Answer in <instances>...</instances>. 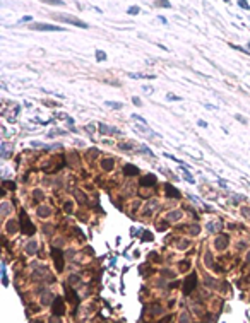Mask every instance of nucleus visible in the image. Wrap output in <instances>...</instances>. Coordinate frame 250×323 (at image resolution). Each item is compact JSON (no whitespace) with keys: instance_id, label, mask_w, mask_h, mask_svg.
<instances>
[{"instance_id":"nucleus-1","label":"nucleus","mask_w":250,"mask_h":323,"mask_svg":"<svg viewBox=\"0 0 250 323\" xmlns=\"http://www.w3.org/2000/svg\"><path fill=\"white\" fill-rule=\"evenodd\" d=\"M53 19H57V21H65L67 24L77 26V27H81V29H87V24H86V22H82L81 19H77V17H74V15H69V14H53Z\"/></svg>"},{"instance_id":"nucleus-2","label":"nucleus","mask_w":250,"mask_h":323,"mask_svg":"<svg viewBox=\"0 0 250 323\" xmlns=\"http://www.w3.org/2000/svg\"><path fill=\"white\" fill-rule=\"evenodd\" d=\"M21 227H22V233H26V234H33V233H34V227H33V224L27 221V215H26L24 210L21 212Z\"/></svg>"},{"instance_id":"nucleus-3","label":"nucleus","mask_w":250,"mask_h":323,"mask_svg":"<svg viewBox=\"0 0 250 323\" xmlns=\"http://www.w3.org/2000/svg\"><path fill=\"white\" fill-rule=\"evenodd\" d=\"M31 29H34V31H63V27H58L53 24H31Z\"/></svg>"},{"instance_id":"nucleus-4","label":"nucleus","mask_w":250,"mask_h":323,"mask_svg":"<svg viewBox=\"0 0 250 323\" xmlns=\"http://www.w3.org/2000/svg\"><path fill=\"white\" fill-rule=\"evenodd\" d=\"M51 255H53V260H55V267H57V270H62V269H63V257H62V251L57 250V248H51Z\"/></svg>"},{"instance_id":"nucleus-5","label":"nucleus","mask_w":250,"mask_h":323,"mask_svg":"<svg viewBox=\"0 0 250 323\" xmlns=\"http://www.w3.org/2000/svg\"><path fill=\"white\" fill-rule=\"evenodd\" d=\"M195 280H197V275H195V274H190L189 279L185 280V287H183V292H185V294H190V292H192V289H194V286H195Z\"/></svg>"},{"instance_id":"nucleus-6","label":"nucleus","mask_w":250,"mask_h":323,"mask_svg":"<svg viewBox=\"0 0 250 323\" xmlns=\"http://www.w3.org/2000/svg\"><path fill=\"white\" fill-rule=\"evenodd\" d=\"M53 315L55 316H62L63 315V301L60 298H57L53 301Z\"/></svg>"},{"instance_id":"nucleus-7","label":"nucleus","mask_w":250,"mask_h":323,"mask_svg":"<svg viewBox=\"0 0 250 323\" xmlns=\"http://www.w3.org/2000/svg\"><path fill=\"white\" fill-rule=\"evenodd\" d=\"M156 183V176L154 174H147L141 179V186H153Z\"/></svg>"},{"instance_id":"nucleus-8","label":"nucleus","mask_w":250,"mask_h":323,"mask_svg":"<svg viewBox=\"0 0 250 323\" xmlns=\"http://www.w3.org/2000/svg\"><path fill=\"white\" fill-rule=\"evenodd\" d=\"M98 127H99V132H101V134H117V132H118L117 128H113V127H106L105 123H99Z\"/></svg>"},{"instance_id":"nucleus-9","label":"nucleus","mask_w":250,"mask_h":323,"mask_svg":"<svg viewBox=\"0 0 250 323\" xmlns=\"http://www.w3.org/2000/svg\"><path fill=\"white\" fill-rule=\"evenodd\" d=\"M123 173H125V174H130V176H134V174H137V173H139V169H137L135 166H132V164H127V166L123 167Z\"/></svg>"},{"instance_id":"nucleus-10","label":"nucleus","mask_w":250,"mask_h":323,"mask_svg":"<svg viewBox=\"0 0 250 323\" xmlns=\"http://www.w3.org/2000/svg\"><path fill=\"white\" fill-rule=\"evenodd\" d=\"M166 193H168L170 197H175V198H178V197H180V191H178V190H175L173 186H168V188H166Z\"/></svg>"},{"instance_id":"nucleus-11","label":"nucleus","mask_w":250,"mask_h":323,"mask_svg":"<svg viewBox=\"0 0 250 323\" xmlns=\"http://www.w3.org/2000/svg\"><path fill=\"white\" fill-rule=\"evenodd\" d=\"M96 60H98V62L106 60V53H105V51H101V50H98V51H96Z\"/></svg>"},{"instance_id":"nucleus-12","label":"nucleus","mask_w":250,"mask_h":323,"mask_svg":"<svg viewBox=\"0 0 250 323\" xmlns=\"http://www.w3.org/2000/svg\"><path fill=\"white\" fill-rule=\"evenodd\" d=\"M105 104H106V106H110V108H115V110H120V108H122V103H113V101H106Z\"/></svg>"},{"instance_id":"nucleus-13","label":"nucleus","mask_w":250,"mask_h":323,"mask_svg":"<svg viewBox=\"0 0 250 323\" xmlns=\"http://www.w3.org/2000/svg\"><path fill=\"white\" fill-rule=\"evenodd\" d=\"M183 174H185V179H187V181H190V183H194V181H195V179L190 176V173H189V169H187V167H183Z\"/></svg>"},{"instance_id":"nucleus-14","label":"nucleus","mask_w":250,"mask_h":323,"mask_svg":"<svg viewBox=\"0 0 250 323\" xmlns=\"http://www.w3.org/2000/svg\"><path fill=\"white\" fill-rule=\"evenodd\" d=\"M166 99L168 101H182L180 96H175V94H166Z\"/></svg>"},{"instance_id":"nucleus-15","label":"nucleus","mask_w":250,"mask_h":323,"mask_svg":"<svg viewBox=\"0 0 250 323\" xmlns=\"http://www.w3.org/2000/svg\"><path fill=\"white\" fill-rule=\"evenodd\" d=\"M127 12H129L130 15H137V14H139V7H135V5H134V7H130Z\"/></svg>"},{"instance_id":"nucleus-16","label":"nucleus","mask_w":250,"mask_h":323,"mask_svg":"<svg viewBox=\"0 0 250 323\" xmlns=\"http://www.w3.org/2000/svg\"><path fill=\"white\" fill-rule=\"evenodd\" d=\"M111 166H113V161H111V159L103 161V167H105V169H111Z\"/></svg>"},{"instance_id":"nucleus-17","label":"nucleus","mask_w":250,"mask_h":323,"mask_svg":"<svg viewBox=\"0 0 250 323\" xmlns=\"http://www.w3.org/2000/svg\"><path fill=\"white\" fill-rule=\"evenodd\" d=\"M238 7H242V9H245V10H250V5L247 2H242V0L238 2Z\"/></svg>"},{"instance_id":"nucleus-18","label":"nucleus","mask_w":250,"mask_h":323,"mask_svg":"<svg viewBox=\"0 0 250 323\" xmlns=\"http://www.w3.org/2000/svg\"><path fill=\"white\" fill-rule=\"evenodd\" d=\"M156 5H158V7H171L170 2H156Z\"/></svg>"},{"instance_id":"nucleus-19","label":"nucleus","mask_w":250,"mask_h":323,"mask_svg":"<svg viewBox=\"0 0 250 323\" xmlns=\"http://www.w3.org/2000/svg\"><path fill=\"white\" fill-rule=\"evenodd\" d=\"M132 103H134L135 106H142V103H141V99H139L137 96H134V98H132Z\"/></svg>"},{"instance_id":"nucleus-20","label":"nucleus","mask_w":250,"mask_h":323,"mask_svg":"<svg viewBox=\"0 0 250 323\" xmlns=\"http://www.w3.org/2000/svg\"><path fill=\"white\" fill-rule=\"evenodd\" d=\"M132 118H135L137 122H142V125H146V120H144L142 116H139V115H132Z\"/></svg>"},{"instance_id":"nucleus-21","label":"nucleus","mask_w":250,"mask_h":323,"mask_svg":"<svg viewBox=\"0 0 250 323\" xmlns=\"http://www.w3.org/2000/svg\"><path fill=\"white\" fill-rule=\"evenodd\" d=\"M231 48H235V50H240V51H243V53H249V50H243L242 46H237V45H230Z\"/></svg>"},{"instance_id":"nucleus-22","label":"nucleus","mask_w":250,"mask_h":323,"mask_svg":"<svg viewBox=\"0 0 250 323\" xmlns=\"http://www.w3.org/2000/svg\"><path fill=\"white\" fill-rule=\"evenodd\" d=\"M39 215H48V209H39Z\"/></svg>"},{"instance_id":"nucleus-23","label":"nucleus","mask_w":250,"mask_h":323,"mask_svg":"<svg viewBox=\"0 0 250 323\" xmlns=\"http://www.w3.org/2000/svg\"><path fill=\"white\" fill-rule=\"evenodd\" d=\"M31 19H33V17H31V15H24V17H22V19H21V22H26V21H31Z\"/></svg>"},{"instance_id":"nucleus-24","label":"nucleus","mask_w":250,"mask_h":323,"mask_svg":"<svg viewBox=\"0 0 250 323\" xmlns=\"http://www.w3.org/2000/svg\"><path fill=\"white\" fill-rule=\"evenodd\" d=\"M158 19H159L163 24H166V17H165V15H158Z\"/></svg>"},{"instance_id":"nucleus-25","label":"nucleus","mask_w":250,"mask_h":323,"mask_svg":"<svg viewBox=\"0 0 250 323\" xmlns=\"http://www.w3.org/2000/svg\"><path fill=\"white\" fill-rule=\"evenodd\" d=\"M48 3H53V5H63V2H58V0H55V2H48Z\"/></svg>"},{"instance_id":"nucleus-26","label":"nucleus","mask_w":250,"mask_h":323,"mask_svg":"<svg viewBox=\"0 0 250 323\" xmlns=\"http://www.w3.org/2000/svg\"><path fill=\"white\" fill-rule=\"evenodd\" d=\"M218 183H219V185H221V186H226V181H225V179H221V178H219V179H218Z\"/></svg>"},{"instance_id":"nucleus-27","label":"nucleus","mask_w":250,"mask_h":323,"mask_svg":"<svg viewBox=\"0 0 250 323\" xmlns=\"http://www.w3.org/2000/svg\"><path fill=\"white\" fill-rule=\"evenodd\" d=\"M199 127H202V128H206V127H207V123H206V122H199Z\"/></svg>"},{"instance_id":"nucleus-28","label":"nucleus","mask_w":250,"mask_h":323,"mask_svg":"<svg viewBox=\"0 0 250 323\" xmlns=\"http://www.w3.org/2000/svg\"><path fill=\"white\" fill-rule=\"evenodd\" d=\"M249 48H250V43H249Z\"/></svg>"}]
</instances>
